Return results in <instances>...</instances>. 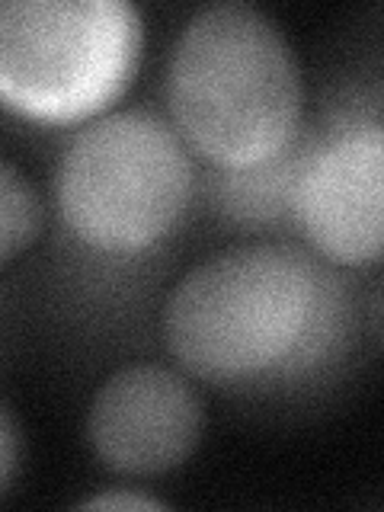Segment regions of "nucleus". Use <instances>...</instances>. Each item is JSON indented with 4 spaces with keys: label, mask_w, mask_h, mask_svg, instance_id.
Segmentation results:
<instances>
[{
    "label": "nucleus",
    "mask_w": 384,
    "mask_h": 512,
    "mask_svg": "<svg viewBox=\"0 0 384 512\" xmlns=\"http://www.w3.org/2000/svg\"><path fill=\"white\" fill-rule=\"evenodd\" d=\"M84 509H167V503L138 493H100L84 503Z\"/></svg>",
    "instance_id": "9"
},
{
    "label": "nucleus",
    "mask_w": 384,
    "mask_h": 512,
    "mask_svg": "<svg viewBox=\"0 0 384 512\" xmlns=\"http://www.w3.org/2000/svg\"><path fill=\"white\" fill-rule=\"evenodd\" d=\"M87 436L109 471L151 477L183 464L202 436V404L192 384L164 365H128L96 391Z\"/></svg>",
    "instance_id": "6"
},
{
    "label": "nucleus",
    "mask_w": 384,
    "mask_h": 512,
    "mask_svg": "<svg viewBox=\"0 0 384 512\" xmlns=\"http://www.w3.org/2000/svg\"><path fill=\"white\" fill-rule=\"evenodd\" d=\"M42 231V202L26 176L0 160V263L20 256Z\"/></svg>",
    "instance_id": "7"
},
{
    "label": "nucleus",
    "mask_w": 384,
    "mask_h": 512,
    "mask_svg": "<svg viewBox=\"0 0 384 512\" xmlns=\"http://www.w3.org/2000/svg\"><path fill=\"white\" fill-rule=\"evenodd\" d=\"M192 192L189 151L151 112H109L80 128L58 167V208L87 247L138 253L180 221Z\"/></svg>",
    "instance_id": "4"
},
{
    "label": "nucleus",
    "mask_w": 384,
    "mask_h": 512,
    "mask_svg": "<svg viewBox=\"0 0 384 512\" xmlns=\"http://www.w3.org/2000/svg\"><path fill=\"white\" fill-rule=\"evenodd\" d=\"M292 208L301 231L330 263H378L384 244L381 125H349L320 144L295 176Z\"/></svg>",
    "instance_id": "5"
},
{
    "label": "nucleus",
    "mask_w": 384,
    "mask_h": 512,
    "mask_svg": "<svg viewBox=\"0 0 384 512\" xmlns=\"http://www.w3.org/2000/svg\"><path fill=\"white\" fill-rule=\"evenodd\" d=\"M167 96L183 141L228 170L279 157L301 122L292 45L263 10L237 0L205 7L186 23Z\"/></svg>",
    "instance_id": "1"
},
{
    "label": "nucleus",
    "mask_w": 384,
    "mask_h": 512,
    "mask_svg": "<svg viewBox=\"0 0 384 512\" xmlns=\"http://www.w3.org/2000/svg\"><path fill=\"white\" fill-rule=\"evenodd\" d=\"M138 58L141 16L125 0H0V103L29 119L96 116Z\"/></svg>",
    "instance_id": "3"
},
{
    "label": "nucleus",
    "mask_w": 384,
    "mask_h": 512,
    "mask_svg": "<svg viewBox=\"0 0 384 512\" xmlns=\"http://www.w3.org/2000/svg\"><path fill=\"white\" fill-rule=\"evenodd\" d=\"M324 276L285 244L237 247L196 266L164 308V340L189 375L231 384L279 368L311 336Z\"/></svg>",
    "instance_id": "2"
},
{
    "label": "nucleus",
    "mask_w": 384,
    "mask_h": 512,
    "mask_svg": "<svg viewBox=\"0 0 384 512\" xmlns=\"http://www.w3.org/2000/svg\"><path fill=\"white\" fill-rule=\"evenodd\" d=\"M16 458H20V445H16V429L10 416L0 410V493L7 490L16 471Z\"/></svg>",
    "instance_id": "8"
}]
</instances>
